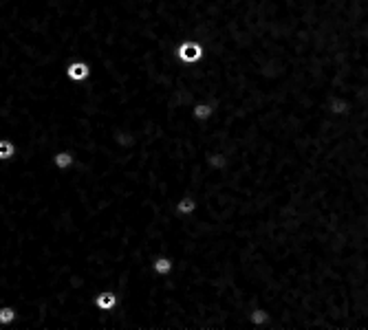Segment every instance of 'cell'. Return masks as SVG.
Instances as JSON below:
<instances>
[{
	"mask_svg": "<svg viewBox=\"0 0 368 330\" xmlns=\"http://www.w3.org/2000/svg\"><path fill=\"white\" fill-rule=\"evenodd\" d=\"M67 79H71L73 84H82L88 79V75H91V66L86 62H82V60H77V62H71L67 66Z\"/></svg>",
	"mask_w": 368,
	"mask_h": 330,
	"instance_id": "6",
	"label": "cell"
},
{
	"mask_svg": "<svg viewBox=\"0 0 368 330\" xmlns=\"http://www.w3.org/2000/svg\"><path fill=\"white\" fill-rule=\"evenodd\" d=\"M119 301H121V297L115 289H104L93 295V308L102 310V313H112V310H117Z\"/></svg>",
	"mask_w": 368,
	"mask_h": 330,
	"instance_id": "2",
	"label": "cell"
},
{
	"mask_svg": "<svg viewBox=\"0 0 368 330\" xmlns=\"http://www.w3.org/2000/svg\"><path fill=\"white\" fill-rule=\"evenodd\" d=\"M207 165L212 172H225L229 167V154L221 148H214L207 152Z\"/></svg>",
	"mask_w": 368,
	"mask_h": 330,
	"instance_id": "8",
	"label": "cell"
},
{
	"mask_svg": "<svg viewBox=\"0 0 368 330\" xmlns=\"http://www.w3.org/2000/svg\"><path fill=\"white\" fill-rule=\"evenodd\" d=\"M77 163V159H75L73 150H55L53 157H51V165L55 167V172H69L73 165Z\"/></svg>",
	"mask_w": 368,
	"mask_h": 330,
	"instance_id": "5",
	"label": "cell"
},
{
	"mask_svg": "<svg viewBox=\"0 0 368 330\" xmlns=\"http://www.w3.org/2000/svg\"><path fill=\"white\" fill-rule=\"evenodd\" d=\"M16 152H18V148H16V143H13L11 139H0V161H11V159H16Z\"/></svg>",
	"mask_w": 368,
	"mask_h": 330,
	"instance_id": "10",
	"label": "cell"
},
{
	"mask_svg": "<svg viewBox=\"0 0 368 330\" xmlns=\"http://www.w3.org/2000/svg\"><path fill=\"white\" fill-rule=\"evenodd\" d=\"M177 60L185 66L192 64H201L205 60V46H203L201 40H194V37H185L177 44Z\"/></svg>",
	"mask_w": 368,
	"mask_h": 330,
	"instance_id": "1",
	"label": "cell"
},
{
	"mask_svg": "<svg viewBox=\"0 0 368 330\" xmlns=\"http://www.w3.org/2000/svg\"><path fill=\"white\" fill-rule=\"evenodd\" d=\"M271 324V313L262 306H254L249 310V326L252 328H262V326H269Z\"/></svg>",
	"mask_w": 368,
	"mask_h": 330,
	"instance_id": "9",
	"label": "cell"
},
{
	"mask_svg": "<svg viewBox=\"0 0 368 330\" xmlns=\"http://www.w3.org/2000/svg\"><path fill=\"white\" fill-rule=\"evenodd\" d=\"M18 319V310L16 306H2L0 308V326H11Z\"/></svg>",
	"mask_w": 368,
	"mask_h": 330,
	"instance_id": "11",
	"label": "cell"
},
{
	"mask_svg": "<svg viewBox=\"0 0 368 330\" xmlns=\"http://www.w3.org/2000/svg\"><path fill=\"white\" fill-rule=\"evenodd\" d=\"M216 112V106L212 101H207V99H199V101H194V106H192V119L199 121V124H205V121H210L212 117H214Z\"/></svg>",
	"mask_w": 368,
	"mask_h": 330,
	"instance_id": "7",
	"label": "cell"
},
{
	"mask_svg": "<svg viewBox=\"0 0 368 330\" xmlns=\"http://www.w3.org/2000/svg\"><path fill=\"white\" fill-rule=\"evenodd\" d=\"M196 209H199V200H196V196L192 194H183L179 196V200L174 202V211H177L179 218H192V216L196 214Z\"/></svg>",
	"mask_w": 368,
	"mask_h": 330,
	"instance_id": "4",
	"label": "cell"
},
{
	"mask_svg": "<svg viewBox=\"0 0 368 330\" xmlns=\"http://www.w3.org/2000/svg\"><path fill=\"white\" fill-rule=\"evenodd\" d=\"M150 266H152V273L157 277H168L174 273V258L170 256V253H157V256L152 258V262H150Z\"/></svg>",
	"mask_w": 368,
	"mask_h": 330,
	"instance_id": "3",
	"label": "cell"
}]
</instances>
